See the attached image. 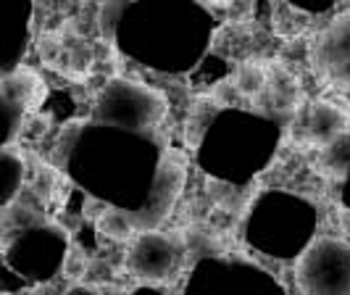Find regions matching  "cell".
<instances>
[{
  "mask_svg": "<svg viewBox=\"0 0 350 295\" xmlns=\"http://www.w3.org/2000/svg\"><path fill=\"white\" fill-rule=\"evenodd\" d=\"M303 295H350V243L319 238L295 266Z\"/></svg>",
  "mask_w": 350,
  "mask_h": 295,
  "instance_id": "6da1fadb",
  "label": "cell"
},
{
  "mask_svg": "<svg viewBox=\"0 0 350 295\" xmlns=\"http://www.w3.org/2000/svg\"><path fill=\"white\" fill-rule=\"evenodd\" d=\"M179 256H182L179 238L163 232H142L129 245L126 266L137 279L163 282L174 274Z\"/></svg>",
  "mask_w": 350,
  "mask_h": 295,
  "instance_id": "7a4b0ae2",
  "label": "cell"
},
{
  "mask_svg": "<svg viewBox=\"0 0 350 295\" xmlns=\"http://www.w3.org/2000/svg\"><path fill=\"white\" fill-rule=\"evenodd\" d=\"M314 66L332 85L350 90V11L332 18L314 40Z\"/></svg>",
  "mask_w": 350,
  "mask_h": 295,
  "instance_id": "3957f363",
  "label": "cell"
},
{
  "mask_svg": "<svg viewBox=\"0 0 350 295\" xmlns=\"http://www.w3.org/2000/svg\"><path fill=\"white\" fill-rule=\"evenodd\" d=\"M348 119L350 114H345L340 105L316 101L295 111V140L308 145H329L348 132Z\"/></svg>",
  "mask_w": 350,
  "mask_h": 295,
  "instance_id": "277c9868",
  "label": "cell"
},
{
  "mask_svg": "<svg viewBox=\"0 0 350 295\" xmlns=\"http://www.w3.org/2000/svg\"><path fill=\"white\" fill-rule=\"evenodd\" d=\"M42 79L32 69H18L3 77V103H11L16 108H35L42 95Z\"/></svg>",
  "mask_w": 350,
  "mask_h": 295,
  "instance_id": "5b68a950",
  "label": "cell"
},
{
  "mask_svg": "<svg viewBox=\"0 0 350 295\" xmlns=\"http://www.w3.org/2000/svg\"><path fill=\"white\" fill-rule=\"evenodd\" d=\"M232 85L245 98L261 95L263 90L269 87V69L263 64H258V61H245V64L237 66L234 77H232Z\"/></svg>",
  "mask_w": 350,
  "mask_h": 295,
  "instance_id": "8992f818",
  "label": "cell"
},
{
  "mask_svg": "<svg viewBox=\"0 0 350 295\" xmlns=\"http://www.w3.org/2000/svg\"><path fill=\"white\" fill-rule=\"evenodd\" d=\"M98 229L108 240H129L135 235V222L129 219V214L119 209H108L98 216Z\"/></svg>",
  "mask_w": 350,
  "mask_h": 295,
  "instance_id": "52a82bcc",
  "label": "cell"
},
{
  "mask_svg": "<svg viewBox=\"0 0 350 295\" xmlns=\"http://www.w3.org/2000/svg\"><path fill=\"white\" fill-rule=\"evenodd\" d=\"M3 169H5V179H3V209H8L18 190V185H21V179H18L21 177V158L14 156L11 148H5V153H3Z\"/></svg>",
  "mask_w": 350,
  "mask_h": 295,
  "instance_id": "ba28073f",
  "label": "cell"
},
{
  "mask_svg": "<svg viewBox=\"0 0 350 295\" xmlns=\"http://www.w3.org/2000/svg\"><path fill=\"white\" fill-rule=\"evenodd\" d=\"M274 27H277V32H282V35H298L300 29L306 27V16H303V11L295 8L293 3L290 5H280L274 11Z\"/></svg>",
  "mask_w": 350,
  "mask_h": 295,
  "instance_id": "9c48e42d",
  "label": "cell"
},
{
  "mask_svg": "<svg viewBox=\"0 0 350 295\" xmlns=\"http://www.w3.org/2000/svg\"><path fill=\"white\" fill-rule=\"evenodd\" d=\"M37 51H40V58L45 66H53L58 69L64 64V55H69L66 48H64V40L61 35H42L37 40Z\"/></svg>",
  "mask_w": 350,
  "mask_h": 295,
  "instance_id": "30bf717a",
  "label": "cell"
},
{
  "mask_svg": "<svg viewBox=\"0 0 350 295\" xmlns=\"http://www.w3.org/2000/svg\"><path fill=\"white\" fill-rule=\"evenodd\" d=\"M90 66H92V53H90V48L82 45V48L69 51V55H66V74H71V77H85Z\"/></svg>",
  "mask_w": 350,
  "mask_h": 295,
  "instance_id": "8fae6325",
  "label": "cell"
},
{
  "mask_svg": "<svg viewBox=\"0 0 350 295\" xmlns=\"http://www.w3.org/2000/svg\"><path fill=\"white\" fill-rule=\"evenodd\" d=\"M85 272H88V259H85L79 251H71L69 256L64 259V277L79 279V277H85Z\"/></svg>",
  "mask_w": 350,
  "mask_h": 295,
  "instance_id": "7c38bea8",
  "label": "cell"
},
{
  "mask_svg": "<svg viewBox=\"0 0 350 295\" xmlns=\"http://www.w3.org/2000/svg\"><path fill=\"white\" fill-rule=\"evenodd\" d=\"M342 229L345 235H350V211H342Z\"/></svg>",
  "mask_w": 350,
  "mask_h": 295,
  "instance_id": "4fadbf2b",
  "label": "cell"
},
{
  "mask_svg": "<svg viewBox=\"0 0 350 295\" xmlns=\"http://www.w3.org/2000/svg\"><path fill=\"white\" fill-rule=\"evenodd\" d=\"M348 132H350V119H348Z\"/></svg>",
  "mask_w": 350,
  "mask_h": 295,
  "instance_id": "5bb4252c",
  "label": "cell"
},
{
  "mask_svg": "<svg viewBox=\"0 0 350 295\" xmlns=\"http://www.w3.org/2000/svg\"><path fill=\"white\" fill-rule=\"evenodd\" d=\"M5 295H8V293H5Z\"/></svg>",
  "mask_w": 350,
  "mask_h": 295,
  "instance_id": "9a60e30c",
  "label": "cell"
}]
</instances>
